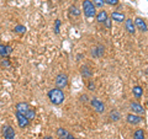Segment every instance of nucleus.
<instances>
[{"label":"nucleus","mask_w":148,"mask_h":139,"mask_svg":"<svg viewBox=\"0 0 148 139\" xmlns=\"http://www.w3.org/2000/svg\"><path fill=\"white\" fill-rule=\"evenodd\" d=\"M126 121L128 124H131V126H137V124H140L142 122V116L131 112L126 116Z\"/></svg>","instance_id":"obj_7"},{"label":"nucleus","mask_w":148,"mask_h":139,"mask_svg":"<svg viewBox=\"0 0 148 139\" xmlns=\"http://www.w3.org/2000/svg\"><path fill=\"white\" fill-rule=\"evenodd\" d=\"M111 22H112V20H111L110 17L106 18V21L104 22V26L106 27V29H111Z\"/></svg>","instance_id":"obj_29"},{"label":"nucleus","mask_w":148,"mask_h":139,"mask_svg":"<svg viewBox=\"0 0 148 139\" xmlns=\"http://www.w3.org/2000/svg\"><path fill=\"white\" fill-rule=\"evenodd\" d=\"M0 65H1V68L9 69V68H11V63H10V61H9L8 58H4L1 61V63H0Z\"/></svg>","instance_id":"obj_25"},{"label":"nucleus","mask_w":148,"mask_h":139,"mask_svg":"<svg viewBox=\"0 0 148 139\" xmlns=\"http://www.w3.org/2000/svg\"><path fill=\"white\" fill-rule=\"evenodd\" d=\"M80 14H82V11L75 5H72L71 7H69V15H71L72 17H78V16H80Z\"/></svg>","instance_id":"obj_20"},{"label":"nucleus","mask_w":148,"mask_h":139,"mask_svg":"<svg viewBox=\"0 0 148 139\" xmlns=\"http://www.w3.org/2000/svg\"><path fill=\"white\" fill-rule=\"evenodd\" d=\"M132 94H133V96H135L136 99H141V97L143 96V89H142L141 86H138V85L133 86V89H132Z\"/></svg>","instance_id":"obj_19"},{"label":"nucleus","mask_w":148,"mask_h":139,"mask_svg":"<svg viewBox=\"0 0 148 139\" xmlns=\"http://www.w3.org/2000/svg\"><path fill=\"white\" fill-rule=\"evenodd\" d=\"M96 21L99 22V24H104V22L106 21V18L109 17V14L106 12L105 10H101L99 14H96Z\"/></svg>","instance_id":"obj_17"},{"label":"nucleus","mask_w":148,"mask_h":139,"mask_svg":"<svg viewBox=\"0 0 148 139\" xmlns=\"http://www.w3.org/2000/svg\"><path fill=\"white\" fill-rule=\"evenodd\" d=\"M130 110H131V112L132 113H136V114H145L146 112V110L143 108V106L140 104V102H137V101H132L131 104H130Z\"/></svg>","instance_id":"obj_6"},{"label":"nucleus","mask_w":148,"mask_h":139,"mask_svg":"<svg viewBox=\"0 0 148 139\" xmlns=\"http://www.w3.org/2000/svg\"><path fill=\"white\" fill-rule=\"evenodd\" d=\"M125 29H126V31L128 32V33L131 35H135L136 33V25H135V21L132 20V18H126L125 20Z\"/></svg>","instance_id":"obj_10"},{"label":"nucleus","mask_w":148,"mask_h":139,"mask_svg":"<svg viewBox=\"0 0 148 139\" xmlns=\"http://www.w3.org/2000/svg\"><path fill=\"white\" fill-rule=\"evenodd\" d=\"M147 108H148V101H147Z\"/></svg>","instance_id":"obj_33"},{"label":"nucleus","mask_w":148,"mask_h":139,"mask_svg":"<svg viewBox=\"0 0 148 139\" xmlns=\"http://www.w3.org/2000/svg\"><path fill=\"white\" fill-rule=\"evenodd\" d=\"M68 81H69L68 75H67V74H64V73H59L54 78L56 87H58V89H62V90L66 89V87L68 86Z\"/></svg>","instance_id":"obj_3"},{"label":"nucleus","mask_w":148,"mask_h":139,"mask_svg":"<svg viewBox=\"0 0 148 139\" xmlns=\"http://www.w3.org/2000/svg\"><path fill=\"white\" fill-rule=\"evenodd\" d=\"M68 134H69V132L67 131L66 128H63V127L57 128V137H58L59 139H67Z\"/></svg>","instance_id":"obj_18"},{"label":"nucleus","mask_w":148,"mask_h":139,"mask_svg":"<svg viewBox=\"0 0 148 139\" xmlns=\"http://www.w3.org/2000/svg\"><path fill=\"white\" fill-rule=\"evenodd\" d=\"M146 134H145V131L143 129H137L133 133V139H146Z\"/></svg>","instance_id":"obj_21"},{"label":"nucleus","mask_w":148,"mask_h":139,"mask_svg":"<svg viewBox=\"0 0 148 139\" xmlns=\"http://www.w3.org/2000/svg\"><path fill=\"white\" fill-rule=\"evenodd\" d=\"M80 74L82 76L84 79H91L92 75H94V73H92V69L88 65V64H84V65H82L80 68Z\"/></svg>","instance_id":"obj_12"},{"label":"nucleus","mask_w":148,"mask_h":139,"mask_svg":"<svg viewBox=\"0 0 148 139\" xmlns=\"http://www.w3.org/2000/svg\"><path fill=\"white\" fill-rule=\"evenodd\" d=\"M88 89H89L90 91H95L96 90V85H95V82L92 80H89V82H88Z\"/></svg>","instance_id":"obj_27"},{"label":"nucleus","mask_w":148,"mask_h":139,"mask_svg":"<svg viewBox=\"0 0 148 139\" xmlns=\"http://www.w3.org/2000/svg\"><path fill=\"white\" fill-rule=\"evenodd\" d=\"M135 25H136V29L141 32H147L148 31V26L146 24V21L143 20L142 17H136L135 18Z\"/></svg>","instance_id":"obj_11"},{"label":"nucleus","mask_w":148,"mask_h":139,"mask_svg":"<svg viewBox=\"0 0 148 139\" xmlns=\"http://www.w3.org/2000/svg\"><path fill=\"white\" fill-rule=\"evenodd\" d=\"M48 99L53 105L58 106L62 105L64 102V99H66V95H64V91L62 89H58V87H54V89H51L48 91Z\"/></svg>","instance_id":"obj_1"},{"label":"nucleus","mask_w":148,"mask_h":139,"mask_svg":"<svg viewBox=\"0 0 148 139\" xmlns=\"http://www.w3.org/2000/svg\"><path fill=\"white\" fill-rule=\"evenodd\" d=\"M59 27H61V20L57 18V20H56V25H54V32L57 35L59 33Z\"/></svg>","instance_id":"obj_28"},{"label":"nucleus","mask_w":148,"mask_h":139,"mask_svg":"<svg viewBox=\"0 0 148 139\" xmlns=\"http://www.w3.org/2000/svg\"><path fill=\"white\" fill-rule=\"evenodd\" d=\"M83 6V11H84V15L88 18H92L96 16V7L94 6L91 0H84L82 4Z\"/></svg>","instance_id":"obj_2"},{"label":"nucleus","mask_w":148,"mask_h":139,"mask_svg":"<svg viewBox=\"0 0 148 139\" xmlns=\"http://www.w3.org/2000/svg\"><path fill=\"white\" fill-rule=\"evenodd\" d=\"M120 0H105V4H108L110 6H117Z\"/></svg>","instance_id":"obj_26"},{"label":"nucleus","mask_w":148,"mask_h":139,"mask_svg":"<svg viewBox=\"0 0 148 139\" xmlns=\"http://www.w3.org/2000/svg\"><path fill=\"white\" fill-rule=\"evenodd\" d=\"M80 101H82V102H88V101H89V99H88L86 95H82V96H80Z\"/></svg>","instance_id":"obj_30"},{"label":"nucleus","mask_w":148,"mask_h":139,"mask_svg":"<svg viewBox=\"0 0 148 139\" xmlns=\"http://www.w3.org/2000/svg\"><path fill=\"white\" fill-rule=\"evenodd\" d=\"M3 137L4 139H15V129L10 124H4L3 126Z\"/></svg>","instance_id":"obj_5"},{"label":"nucleus","mask_w":148,"mask_h":139,"mask_svg":"<svg viewBox=\"0 0 148 139\" xmlns=\"http://www.w3.org/2000/svg\"><path fill=\"white\" fill-rule=\"evenodd\" d=\"M25 116L30 119V121H32V119H35V117H36V111L34 108H30L29 111H27V113Z\"/></svg>","instance_id":"obj_23"},{"label":"nucleus","mask_w":148,"mask_h":139,"mask_svg":"<svg viewBox=\"0 0 148 139\" xmlns=\"http://www.w3.org/2000/svg\"><path fill=\"white\" fill-rule=\"evenodd\" d=\"M43 139H54L53 137H51V136H47V137H45Z\"/></svg>","instance_id":"obj_32"},{"label":"nucleus","mask_w":148,"mask_h":139,"mask_svg":"<svg viewBox=\"0 0 148 139\" xmlns=\"http://www.w3.org/2000/svg\"><path fill=\"white\" fill-rule=\"evenodd\" d=\"M109 118H110V121H112V122H119L120 119H121V113H120L117 110L114 108L109 112Z\"/></svg>","instance_id":"obj_16"},{"label":"nucleus","mask_w":148,"mask_h":139,"mask_svg":"<svg viewBox=\"0 0 148 139\" xmlns=\"http://www.w3.org/2000/svg\"><path fill=\"white\" fill-rule=\"evenodd\" d=\"M15 108H16V112H20L22 114H26L27 111H29L31 107H30V105L27 104V102H17L16 106H15Z\"/></svg>","instance_id":"obj_14"},{"label":"nucleus","mask_w":148,"mask_h":139,"mask_svg":"<svg viewBox=\"0 0 148 139\" xmlns=\"http://www.w3.org/2000/svg\"><path fill=\"white\" fill-rule=\"evenodd\" d=\"M90 54H91L92 58H101V57H104V54H105V47H104V46H101V44H98L96 47L91 48Z\"/></svg>","instance_id":"obj_9"},{"label":"nucleus","mask_w":148,"mask_h":139,"mask_svg":"<svg viewBox=\"0 0 148 139\" xmlns=\"http://www.w3.org/2000/svg\"><path fill=\"white\" fill-rule=\"evenodd\" d=\"M12 53V47L10 44H0V57L8 58Z\"/></svg>","instance_id":"obj_13"},{"label":"nucleus","mask_w":148,"mask_h":139,"mask_svg":"<svg viewBox=\"0 0 148 139\" xmlns=\"http://www.w3.org/2000/svg\"><path fill=\"white\" fill-rule=\"evenodd\" d=\"M111 20L115 21V22H123L125 20H126V16H125L123 12L112 11V14H111Z\"/></svg>","instance_id":"obj_15"},{"label":"nucleus","mask_w":148,"mask_h":139,"mask_svg":"<svg viewBox=\"0 0 148 139\" xmlns=\"http://www.w3.org/2000/svg\"><path fill=\"white\" fill-rule=\"evenodd\" d=\"M15 116H16V118H17V123H18V127H20V128H26V127L30 126V122L31 121L26 117L25 114H22L20 112H16Z\"/></svg>","instance_id":"obj_8"},{"label":"nucleus","mask_w":148,"mask_h":139,"mask_svg":"<svg viewBox=\"0 0 148 139\" xmlns=\"http://www.w3.org/2000/svg\"><path fill=\"white\" fill-rule=\"evenodd\" d=\"M90 105H91V107L94 108L95 112H98V113L105 112V104L101 100H99L98 97H92V99H90Z\"/></svg>","instance_id":"obj_4"},{"label":"nucleus","mask_w":148,"mask_h":139,"mask_svg":"<svg viewBox=\"0 0 148 139\" xmlns=\"http://www.w3.org/2000/svg\"><path fill=\"white\" fill-rule=\"evenodd\" d=\"M91 1L95 7H99V9L104 7V5H105V0H91Z\"/></svg>","instance_id":"obj_24"},{"label":"nucleus","mask_w":148,"mask_h":139,"mask_svg":"<svg viewBox=\"0 0 148 139\" xmlns=\"http://www.w3.org/2000/svg\"><path fill=\"white\" fill-rule=\"evenodd\" d=\"M14 32H15V33L22 35V33H25L26 32V27L24 25H16L15 27H14Z\"/></svg>","instance_id":"obj_22"},{"label":"nucleus","mask_w":148,"mask_h":139,"mask_svg":"<svg viewBox=\"0 0 148 139\" xmlns=\"http://www.w3.org/2000/svg\"><path fill=\"white\" fill-rule=\"evenodd\" d=\"M67 139H78V138H75L74 136H72V134L69 133V134H68V137H67Z\"/></svg>","instance_id":"obj_31"},{"label":"nucleus","mask_w":148,"mask_h":139,"mask_svg":"<svg viewBox=\"0 0 148 139\" xmlns=\"http://www.w3.org/2000/svg\"><path fill=\"white\" fill-rule=\"evenodd\" d=\"M74 1H77V0H74Z\"/></svg>","instance_id":"obj_34"}]
</instances>
